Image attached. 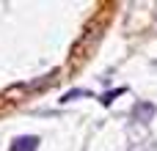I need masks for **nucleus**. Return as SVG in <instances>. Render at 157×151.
<instances>
[{"label":"nucleus","instance_id":"f257e3e1","mask_svg":"<svg viewBox=\"0 0 157 151\" xmlns=\"http://www.w3.org/2000/svg\"><path fill=\"white\" fill-rule=\"evenodd\" d=\"M157 107L152 102H138L135 107H132V121H138V124H149L152 118H155Z\"/></svg>","mask_w":157,"mask_h":151},{"label":"nucleus","instance_id":"f03ea898","mask_svg":"<svg viewBox=\"0 0 157 151\" xmlns=\"http://www.w3.org/2000/svg\"><path fill=\"white\" fill-rule=\"evenodd\" d=\"M39 143H41V140H39L36 135H19V138L11 140V149L8 151H36Z\"/></svg>","mask_w":157,"mask_h":151},{"label":"nucleus","instance_id":"7ed1b4c3","mask_svg":"<svg viewBox=\"0 0 157 151\" xmlns=\"http://www.w3.org/2000/svg\"><path fill=\"white\" fill-rule=\"evenodd\" d=\"M80 96H86V99H88V96H94V94H91V91H86V88H72L69 94H63V96H61V105H69V102L80 99Z\"/></svg>","mask_w":157,"mask_h":151},{"label":"nucleus","instance_id":"20e7f679","mask_svg":"<svg viewBox=\"0 0 157 151\" xmlns=\"http://www.w3.org/2000/svg\"><path fill=\"white\" fill-rule=\"evenodd\" d=\"M121 94H127V88H113V91H108V94H102V96H99V102H102L105 107H110V105L116 102V96H121Z\"/></svg>","mask_w":157,"mask_h":151}]
</instances>
